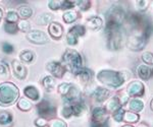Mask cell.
<instances>
[{
    "label": "cell",
    "mask_w": 153,
    "mask_h": 127,
    "mask_svg": "<svg viewBox=\"0 0 153 127\" xmlns=\"http://www.w3.org/2000/svg\"><path fill=\"white\" fill-rule=\"evenodd\" d=\"M97 79L103 84H106L111 87H118L125 81L122 73L112 71V70H102L98 73Z\"/></svg>",
    "instance_id": "obj_2"
},
{
    "label": "cell",
    "mask_w": 153,
    "mask_h": 127,
    "mask_svg": "<svg viewBox=\"0 0 153 127\" xmlns=\"http://www.w3.org/2000/svg\"><path fill=\"white\" fill-rule=\"evenodd\" d=\"M75 3L73 1H61V6L60 8L62 9H70L71 7H74Z\"/></svg>",
    "instance_id": "obj_42"
},
{
    "label": "cell",
    "mask_w": 153,
    "mask_h": 127,
    "mask_svg": "<svg viewBox=\"0 0 153 127\" xmlns=\"http://www.w3.org/2000/svg\"><path fill=\"white\" fill-rule=\"evenodd\" d=\"M66 40H68V43L70 45H76L78 43V37H76L74 34H71V32H68V37H66Z\"/></svg>",
    "instance_id": "obj_38"
},
{
    "label": "cell",
    "mask_w": 153,
    "mask_h": 127,
    "mask_svg": "<svg viewBox=\"0 0 153 127\" xmlns=\"http://www.w3.org/2000/svg\"><path fill=\"white\" fill-rule=\"evenodd\" d=\"M38 112L40 114V116L44 117H50L53 116L55 114V108L53 106H51L50 103L46 100H43L40 104L38 105Z\"/></svg>",
    "instance_id": "obj_7"
},
{
    "label": "cell",
    "mask_w": 153,
    "mask_h": 127,
    "mask_svg": "<svg viewBox=\"0 0 153 127\" xmlns=\"http://www.w3.org/2000/svg\"><path fill=\"white\" fill-rule=\"evenodd\" d=\"M3 51L7 54H10V53L13 51V47H12V45H10L9 43H4L3 44Z\"/></svg>",
    "instance_id": "obj_44"
},
{
    "label": "cell",
    "mask_w": 153,
    "mask_h": 127,
    "mask_svg": "<svg viewBox=\"0 0 153 127\" xmlns=\"http://www.w3.org/2000/svg\"><path fill=\"white\" fill-rule=\"evenodd\" d=\"M62 61L65 66L68 67L71 72L76 73V74L83 68L82 57H81V55L75 50H66L65 53L63 54Z\"/></svg>",
    "instance_id": "obj_3"
},
{
    "label": "cell",
    "mask_w": 153,
    "mask_h": 127,
    "mask_svg": "<svg viewBox=\"0 0 153 127\" xmlns=\"http://www.w3.org/2000/svg\"><path fill=\"white\" fill-rule=\"evenodd\" d=\"M73 109V114L76 116H81L86 112V106L83 103H76L71 107Z\"/></svg>",
    "instance_id": "obj_21"
},
{
    "label": "cell",
    "mask_w": 153,
    "mask_h": 127,
    "mask_svg": "<svg viewBox=\"0 0 153 127\" xmlns=\"http://www.w3.org/2000/svg\"><path fill=\"white\" fill-rule=\"evenodd\" d=\"M136 4L139 9H145L148 6V1H137Z\"/></svg>",
    "instance_id": "obj_46"
},
{
    "label": "cell",
    "mask_w": 153,
    "mask_h": 127,
    "mask_svg": "<svg viewBox=\"0 0 153 127\" xmlns=\"http://www.w3.org/2000/svg\"><path fill=\"white\" fill-rule=\"evenodd\" d=\"M120 101H118L117 98H113V99L110 100L107 104V109L109 111H117V109H120Z\"/></svg>",
    "instance_id": "obj_27"
},
{
    "label": "cell",
    "mask_w": 153,
    "mask_h": 127,
    "mask_svg": "<svg viewBox=\"0 0 153 127\" xmlns=\"http://www.w3.org/2000/svg\"><path fill=\"white\" fill-rule=\"evenodd\" d=\"M4 30H5L6 33H8V34H16V32H18L19 28L14 23H6L4 24Z\"/></svg>",
    "instance_id": "obj_33"
},
{
    "label": "cell",
    "mask_w": 153,
    "mask_h": 127,
    "mask_svg": "<svg viewBox=\"0 0 153 127\" xmlns=\"http://www.w3.org/2000/svg\"><path fill=\"white\" fill-rule=\"evenodd\" d=\"M62 114L66 118H70L73 115V109H71V107H65V109L62 110Z\"/></svg>",
    "instance_id": "obj_43"
},
{
    "label": "cell",
    "mask_w": 153,
    "mask_h": 127,
    "mask_svg": "<svg viewBox=\"0 0 153 127\" xmlns=\"http://www.w3.org/2000/svg\"><path fill=\"white\" fill-rule=\"evenodd\" d=\"M42 84H43V87L48 92H51L54 89V87H55V80H54L52 76H46L42 80Z\"/></svg>",
    "instance_id": "obj_20"
},
{
    "label": "cell",
    "mask_w": 153,
    "mask_h": 127,
    "mask_svg": "<svg viewBox=\"0 0 153 127\" xmlns=\"http://www.w3.org/2000/svg\"><path fill=\"white\" fill-rule=\"evenodd\" d=\"M147 36V34L140 33V32H134L128 39V48L134 51L142 50L146 45Z\"/></svg>",
    "instance_id": "obj_4"
},
{
    "label": "cell",
    "mask_w": 153,
    "mask_h": 127,
    "mask_svg": "<svg viewBox=\"0 0 153 127\" xmlns=\"http://www.w3.org/2000/svg\"><path fill=\"white\" fill-rule=\"evenodd\" d=\"M142 59L147 64H153V54L150 52H146L142 55Z\"/></svg>",
    "instance_id": "obj_37"
},
{
    "label": "cell",
    "mask_w": 153,
    "mask_h": 127,
    "mask_svg": "<svg viewBox=\"0 0 153 127\" xmlns=\"http://www.w3.org/2000/svg\"><path fill=\"white\" fill-rule=\"evenodd\" d=\"M12 68H13V72L16 75V77L19 79H24L27 76V69L26 67L22 64L19 60H13L12 61Z\"/></svg>",
    "instance_id": "obj_9"
},
{
    "label": "cell",
    "mask_w": 153,
    "mask_h": 127,
    "mask_svg": "<svg viewBox=\"0 0 153 127\" xmlns=\"http://www.w3.org/2000/svg\"><path fill=\"white\" fill-rule=\"evenodd\" d=\"M12 122V116L8 112L2 111L0 112V124L1 125H7Z\"/></svg>",
    "instance_id": "obj_22"
},
{
    "label": "cell",
    "mask_w": 153,
    "mask_h": 127,
    "mask_svg": "<svg viewBox=\"0 0 153 127\" xmlns=\"http://www.w3.org/2000/svg\"><path fill=\"white\" fill-rule=\"evenodd\" d=\"M46 123H47V122H46V119L43 118V117H40V118H38L35 121L36 126H38V127H44L46 125Z\"/></svg>",
    "instance_id": "obj_45"
},
{
    "label": "cell",
    "mask_w": 153,
    "mask_h": 127,
    "mask_svg": "<svg viewBox=\"0 0 153 127\" xmlns=\"http://www.w3.org/2000/svg\"><path fill=\"white\" fill-rule=\"evenodd\" d=\"M18 107L19 110H22V111H29V110L32 109V104L30 103L28 100L21 99L18 102Z\"/></svg>",
    "instance_id": "obj_28"
},
{
    "label": "cell",
    "mask_w": 153,
    "mask_h": 127,
    "mask_svg": "<svg viewBox=\"0 0 153 127\" xmlns=\"http://www.w3.org/2000/svg\"><path fill=\"white\" fill-rule=\"evenodd\" d=\"M19 92L16 84L4 82L0 84V105L8 106L13 104L19 99Z\"/></svg>",
    "instance_id": "obj_1"
},
{
    "label": "cell",
    "mask_w": 153,
    "mask_h": 127,
    "mask_svg": "<svg viewBox=\"0 0 153 127\" xmlns=\"http://www.w3.org/2000/svg\"><path fill=\"white\" fill-rule=\"evenodd\" d=\"M93 119L96 122H102L103 120H105L107 117H106V110L101 108V107H97L93 110V113H92Z\"/></svg>",
    "instance_id": "obj_15"
},
{
    "label": "cell",
    "mask_w": 153,
    "mask_h": 127,
    "mask_svg": "<svg viewBox=\"0 0 153 127\" xmlns=\"http://www.w3.org/2000/svg\"><path fill=\"white\" fill-rule=\"evenodd\" d=\"M48 5L51 9H53V10H57L61 6V1H49Z\"/></svg>",
    "instance_id": "obj_41"
},
{
    "label": "cell",
    "mask_w": 153,
    "mask_h": 127,
    "mask_svg": "<svg viewBox=\"0 0 153 127\" xmlns=\"http://www.w3.org/2000/svg\"><path fill=\"white\" fill-rule=\"evenodd\" d=\"M150 107H151V109H152V111H153V100L151 101V103H150Z\"/></svg>",
    "instance_id": "obj_49"
},
{
    "label": "cell",
    "mask_w": 153,
    "mask_h": 127,
    "mask_svg": "<svg viewBox=\"0 0 153 127\" xmlns=\"http://www.w3.org/2000/svg\"><path fill=\"white\" fill-rule=\"evenodd\" d=\"M2 15H3V13H2V9L0 8V21H1V18H2Z\"/></svg>",
    "instance_id": "obj_48"
},
{
    "label": "cell",
    "mask_w": 153,
    "mask_h": 127,
    "mask_svg": "<svg viewBox=\"0 0 153 127\" xmlns=\"http://www.w3.org/2000/svg\"><path fill=\"white\" fill-rule=\"evenodd\" d=\"M76 75H78L79 79L82 82H84V84L88 82L89 80H91V79H92V72L89 69H87V68H82L80 71L76 73Z\"/></svg>",
    "instance_id": "obj_16"
},
{
    "label": "cell",
    "mask_w": 153,
    "mask_h": 127,
    "mask_svg": "<svg viewBox=\"0 0 153 127\" xmlns=\"http://www.w3.org/2000/svg\"><path fill=\"white\" fill-rule=\"evenodd\" d=\"M91 127H108V124L105 122H94L92 123Z\"/></svg>",
    "instance_id": "obj_47"
},
{
    "label": "cell",
    "mask_w": 153,
    "mask_h": 127,
    "mask_svg": "<svg viewBox=\"0 0 153 127\" xmlns=\"http://www.w3.org/2000/svg\"><path fill=\"white\" fill-rule=\"evenodd\" d=\"M93 97L96 99V101L103 102L109 97V91L103 89V87H98V89L94 92V94H93Z\"/></svg>",
    "instance_id": "obj_14"
},
{
    "label": "cell",
    "mask_w": 153,
    "mask_h": 127,
    "mask_svg": "<svg viewBox=\"0 0 153 127\" xmlns=\"http://www.w3.org/2000/svg\"><path fill=\"white\" fill-rule=\"evenodd\" d=\"M24 92L25 95L33 101H37L39 99V92L35 87H27Z\"/></svg>",
    "instance_id": "obj_17"
},
{
    "label": "cell",
    "mask_w": 153,
    "mask_h": 127,
    "mask_svg": "<svg viewBox=\"0 0 153 127\" xmlns=\"http://www.w3.org/2000/svg\"><path fill=\"white\" fill-rule=\"evenodd\" d=\"M71 87V84H66V82H63V84H59V87H58V92H60V94L62 95L63 97H65V95L68 92V91H70Z\"/></svg>",
    "instance_id": "obj_32"
},
{
    "label": "cell",
    "mask_w": 153,
    "mask_h": 127,
    "mask_svg": "<svg viewBox=\"0 0 153 127\" xmlns=\"http://www.w3.org/2000/svg\"><path fill=\"white\" fill-rule=\"evenodd\" d=\"M63 98H65V102H68V103H71V102L76 101V100H78L79 98H80V92H79V90L76 89V87L71 85L70 91H68V92Z\"/></svg>",
    "instance_id": "obj_13"
},
{
    "label": "cell",
    "mask_w": 153,
    "mask_h": 127,
    "mask_svg": "<svg viewBox=\"0 0 153 127\" xmlns=\"http://www.w3.org/2000/svg\"><path fill=\"white\" fill-rule=\"evenodd\" d=\"M102 23H103L102 19L100 18H92L87 21V24H88L89 28H90L91 30H94V31H97V30H99V29H101Z\"/></svg>",
    "instance_id": "obj_18"
},
{
    "label": "cell",
    "mask_w": 153,
    "mask_h": 127,
    "mask_svg": "<svg viewBox=\"0 0 153 127\" xmlns=\"http://www.w3.org/2000/svg\"><path fill=\"white\" fill-rule=\"evenodd\" d=\"M27 39L33 44H39V45H43L46 44L48 41L47 36L45 35V33H43L42 31H31L27 35Z\"/></svg>",
    "instance_id": "obj_6"
},
{
    "label": "cell",
    "mask_w": 153,
    "mask_h": 127,
    "mask_svg": "<svg viewBox=\"0 0 153 127\" xmlns=\"http://www.w3.org/2000/svg\"><path fill=\"white\" fill-rule=\"evenodd\" d=\"M124 110H123L122 108H120V109H117V111L113 113V118H114V120L115 121H117V122H120V121H122L123 119H124Z\"/></svg>",
    "instance_id": "obj_36"
},
{
    "label": "cell",
    "mask_w": 153,
    "mask_h": 127,
    "mask_svg": "<svg viewBox=\"0 0 153 127\" xmlns=\"http://www.w3.org/2000/svg\"><path fill=\"white\" fill-rule=\"evenodd\" d=\"M138 75L143 79H148L153 75V68L145 66V65H140L138 67Z\"/></svg>",
    "instance_id": "obj_12"
},
{
    "label": "cell",
    "mask_w": 153,
    "mask_h": 127,
    "mask_svg": "<svg viewBox=\"0 0 153 127\" xmlns=\"http://www.w3.org/2000/svg\"><path fill=\"white\" fill-rule=\"evenodd\" d=\"M18 28L22 32H28L30 30V23L27 21H19V23Z\"/></svg>",
    "instance_id": "obj_39"
},
{
    "label": "cell",
    "mask_w": 153,
    "mask_h": 127,
    "mask_svg": "<svg viewBox=\"0 0 153 127\" xmlns=\"http://www.w3.org/2000/svg\"><path fill=\"white\" fill-rule=\"evenodd\" d=\"M51 19H52V15L49 13H43L41 14V15H39L38 18H37V23L39 24H47L51 21Z\"/></svg>",
    "instance_id": "obj_26"
},
{
    "label": "cell",
    "mask_w": 153,
    "mask_h": 127,
    "mask_svg": "<svg viewBox=\"0 0 153 127\" xmlns=\"http://www.w3.org/2000/svg\"><path fill=\"white\" fill-rule=\"evenodd\" d=\"M47 69L51 74H53L54 76H56V77H62V75L65 74V67L59 62H55V61H52V62L48 63Z\"/></svg>",
    "instance_id": "obj_8"
},
{
    "label": "cell",
    "mask_w": 153,
    "mask_h": 127,
    "mask_svg": "<svg viewBox=\"0 0 153 127\" xmlns=\"http://www.w3.org/2000/svg\"><path fill=\"white\" fill-rule=\"evenodd\" d=\"M138 119H139V116L135 113H131V112H127L124 116V120L126 122H131V123H134V122H137Z\"/></svg>",
    "instance_id": "obj_29"
},
{
    "label": "cell",
    "mask_w": 153,
    "mask_h": 127,
    "mask_svg": "<svg viewBox=\"0 0 153 127\" xmlns=\"http://www.w3.org/2000/svg\"><path fill=\"white\" fill-rule=\"evenodd\" d=\"M9 71H8V66L6 63L0 61V76H8Z\"/></svg>",
    "instance_id": "obj_34"
},
{
    "label": "cell",
    "mask_w": 153,
    "mask_h": 127,
    "mask_svg": "<svg viewBox=\"0 0 153 127\" xmlns=\"http://www.w3.org/2000/svg\"><path fill=\"white\" fill-rule=\"evenodd\" d=\"M125 19V12L122 8L115 6L107 12V23L120 26Z\"/></svg>",
    "instance_id": "obj_5"
},
{
    "label": "cell",
    "mask_w": 153,
    "mask_h": 127,
    "mask_svg": "<svg viewBox=\"0 0 153 127\" xmlns=\"http://www.w3.org/2000/svg\"><path fill=\"white\" fill-rule=\"evenodd\" d=\"M124 127H133V126H131V125H125Z\"/></svg>",
    "instance_id": "obj_50"
},
{
    "label": "cell",
    "mask_w": 153,
    "mask_h": 127,
    "mask_svg": "<svg viewBox=\"0 0 153 127\" xmlns=\"http://www.w3.org/2000/svg\"><path fill=\"white\" fill-rule=\"evenodd\" d=\"M143 107H144V104H143V102L141 100H133L130 103V108L132 109L133 111H136V112L142 111Z\"/></svg>",
    "instance_id": "obj_24"
},
{
    "label": "cell",
    "mask_w": 153,
    "mask_h": 127,
    "mask_svg": "<svg viewBox=\"0 0 153 127\" xmlns=\"http://www.w3.org/2000/svg\"><path fill=\"white\" fill-rule=\"evenodd\" d=\"M19 13L23 18H28L32 15V14H33V10H32L29 6L25 5V6H22L19 8Z\"/></svg>",
    "instance_id": "obj_25"
},
{
    "label": "cell",
    "mask_w": 153,
    "mask_h": 127,
    "mask_svg": "<svg viewBox=\"0 0 153 127\" xmlns=\"http://www.w3.org/2000/svg\"><path fill=\"white\" fill-rule=\"evenodd\" d=\"M70 32L71 34H74L76 37L84 36V34H85V28L83 26H75Z\"/></svg>",
    "instance_id": "obj_30"
},
{
    "label": "cell",
    "mask_w": 153,
    "mask_h": 127,
    "mask_svg": "<svg viewBox=\"0 0 153 127\" xmlns=\"http://www.w3.org/2000/svg\"><path fill=\"white\" fill-rule=\"evenodd\" d=\"M128 92L131 96H142L144 94V85L141 82H132L128 87Z\"/></svg>",
    "instance_id": "obj_10"
},
{
    "label": "cell",
    "mask_w": 153,
    "mask_h": 127,
    "mask_svg": "<svg viewBox=\"0 0 153 127\" xmlns=\"http://www.w3.org/2000/svg\"><path fill=\"white\" fill-rule=\"evenodd\" d=\"M6 21L9 23H14L19 21V14L14 11H9L6 15Z\"/></svg>",
    "instance_id": "obj_31"
},
{
    "label": "cell",
    "mask_w": 153,
    "mask_h": 127,
    "mask_svg": "<svg viewBox=\"0 0 153 127\" xmlns=\"http://www.w3.org/2000/svg\"><path fill=\"white\" fill-rule=\"evenodd\" d=\"M76 5L80 7L82 10H87L89 7L91 6L90 1H76Z\"/></svg>",
    "instance_id": "obj_40"
},
{
    "label": "cell",
    "mask_w": 153,
    "mask_h": 127,
    "mask_svg": "<svg viewBox=\"0 0 153 127\" xmlns=\"http://www.w3.org/2000/svg\"><path fill=\"white\" fill-rule=\"evenodd\" d=\"M19 57H21L22 61H24V62H26V63H31L35 59L34 53L30 50H24L23 52L19 54Z\"/></svg>",
    "instance_id": "obj_19"
},
{
    "label": "cell",
    "mask_w": 153,
    "mask_h": 127,
    "mask_svg": "<svg viewBox=\"0 0 153 127\" xmlns=\"http://www.w3.org/2000/svg\"><path fill=\"white\" fill-rule=\"evenodd\" d=\"M48 32L52 38L59 39V38H61V36H62L63 29H62V26H61L60 23H51L50 26H49V28H48Z\"/></svg>",
    "instance_id": "obj_11"
},
{
    "label": "cell",
    "mask_w": 153,
    "mask_h": 127,
    "mask_svg": "<svg viewBox=\"0 0 153 127\" xmlns=\"http://www.w3.org/2000/svg\"><path fill=\"white\" fill-rule=\"evenodd\" d=\"M49 126L50 127H68L65 122L60 120V119H53V120H51L50 123H49Z\"/></svg>",
    "instance_id": "obj_35"
},
{
    "label": "cell",
    "mask_w": 153,
    "mask_h": 127,
    "mask_svg": "<svg viewBox=\"0 0 153 127\" xmlns=\"http://www.w3.org/2000/svg\"><path fill=\"white\" fill-rule=\"evenodd\" d=\"M78 18V12L76 11H68L63 14V21H65L66 23H71L73 21H75L76 19Z\"/></svg>",
    "instance_id": "obj_23"
}]
</instances>
